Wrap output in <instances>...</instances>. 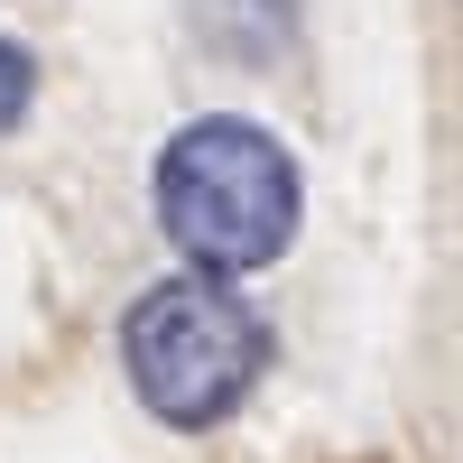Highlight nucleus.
Wrapping results in <instances>:
<instances>
[{"mask_svg": "<svg viewBox=\"0 0 463 463\" xmlns=\"http://www.w3.org/2000/svg\"><path fill=\"white\" fill-rule=\"evenodd\" d=\"M121 362H130V390L148 399V417H167V427H222L269 371V325H260L250 297H232V279H195L185 269V279L148 288L130 306Z\"/></svg>", "mask_w": 463, "mask_h": 463, "instance_id": "2", "label": "nucleus"}, {"mask_svg": "<svg viewBox=\"0 0 463 463\" xmlns=\"http://www.w3.org/2000/svg\"><path fill=\"white\" fill-rule=\"evenodd\" d=\"M28 102H37V56L19 47V37H0V139L28 121Z\"/></svg>", "mask_w": 463, "mask_h": 463, "instance_id": "3", "label": "nucleus"}, {"mask_svg": "<svg viewBox=\"0 0 463 463\" xmlns=\"http://www.w3.org/2000/svg\"><path fill=\"white\" fill-rule=\"evenodd\" d=\"M297 158L260 121H185L158 158V222L195 260V279H241L297 241Z\"/></svg>", "mask_w": 463, "mask_h": 463, "instance_id": "1", "label": "nucleus"}]
</instances>
